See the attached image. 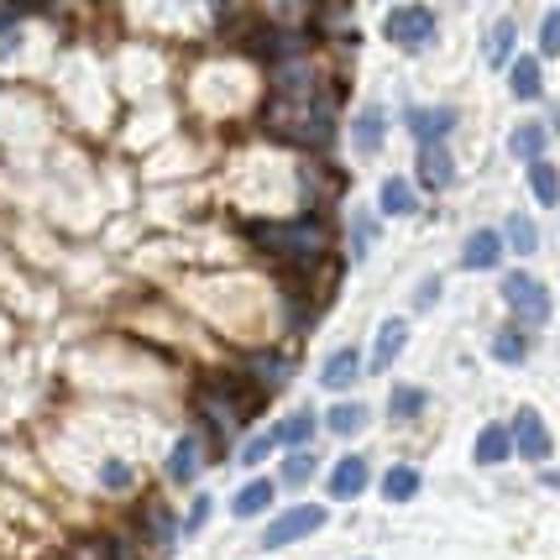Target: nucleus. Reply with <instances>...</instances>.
Listing matches in <instances>:
<instances>
[{"mask_svg": "<svg viewBox=\"0 0 560 560\" xmlns=\"http://www.w3.org/2000/svg\"><path fill=\"white\" fill-rule=\"evenodd\" d=\"M252 242L262 246V252H278V257H289V262H315L319 252H325V225L319 220H293V225H252Z\"/></svg>", "mask_w": 560, "mask_h": 560, "instance_id": "nucleus-1", "label": "nucleus"}, {"mask_svg": "<svg viewBox=\"0 0 560 560\" xmlns=\"http://www.w3.org/2000/svg\"><path fill=\"white\" fill-rule=\"evenodd\" d=\"M503 304H509L524 325H545V319H550V293H545V283H535L529 272H509V278H503Z\"/></svg>", "mask_w": 560, "mask_h": 560, "instance_id": "nucleus-2", "label": "nucleus"}, {"mask_svg": "<svg viewBox=\"0 0 560 560\" xmlns=\"http://www.w3.org/2000/svg\"><path fill=\"white\" fill-rule=\"evenodd\" d=\"M398 48H430V37H435V11L430 5H398L388 22H383Z\"/></svg>", "mask_w": 560, "mask_h": 560, "instance_id": "nucleus-3", "label": "nucleus"}, {"mask_svg": "<svg viewBox=\"0 0 560 560\" xmlns=\"http://www.w3.org/2000/svg\"><path fill=\"white\" fill-rule=\"evenodd\" d=\"M319 524H325V509H315V503H304V509H289L283 518H272L268 535H262V550H283V545H293V539L315 535Z\"/></svg>", "mask_w": 560, "mask_h": 560, "instance_id": "nucleus-4", "label": "nucleus"}, {"mask_svg": "<svg viewBox=\"0 0 560 560\" xmlns=\"http://www.w3.org/2000/svg\"><path fill=\"white\" fill-rule=\"evenodd\" d=\"M513 445H518V456H529V462H545L550 456V430H545V419L535 409H518L513 419Z\"/></svg>", "mask_w": 560, "mask_h": 560, "instance_id": "nucleus-5", "label": "nucleus"}, {"mask_svg": "<svg viewBox=\"0 0 560 560\" xmlns=\"http://www.w3.org/2000/svg\"><path fill=\"white\" fill-rule=\"evenodd\" d=\"M456 178V163H451V152L440 142H419V184L424 189H445Z\"/></svg>", "mask_w": 560, "mask_h": 560, "instance_id": "nucleus-6", "label": "nucleus"}, {"mask_svg": "<svg viewBox=\"0 0 560 560\" xmlns=\"http://www.w3.org/2000/svg\"><path fill=\"white\" fill-rule=\"evenodd\" d=\"M409 131H415L419 142H445V131H456V110H451V105L409 110Z\"/></svg>", "mask_w": 560, "mask_h": 560, "instance_id": "nucleus-7", "label": "nucleus"}, {"mask_svg": "<svg viewBox=\"0 0 560 560\" xmlns=\"http://www.w3.org/2000/svg\"><path fill=\"white\" fill-rule=\"evenodd\" d=\"M366 477H372L366 456H341L336 471H330V498H357V492L366 488Z\"/></svg>", "mask_w": 560, "mask_h": 560, "instance_id": "nucleus-8", "label": "nucleus"}, {"mask_svg": "<svg viewBox=\"0 0 560 560\" xmlns=\"http://www.w3.org/2000/svg\"><path fill=\"white\" fill-rule=\"evenodd\" d=\"M404 341H409V325L404 319H383L377 325V346H372V372H388L393 357L404 351Z\"/></svg>", "mask_w": 560, "mask_h": 560, "instance_id": "nucleus-9", "label": "nucleus"}, {"mask_svg": "<svg viewBox=\"0 0 560 560\" xmlns=\"http://www.w3.org/2000/svg\"><path fill=\"white\" fill-rule=\"evenodd\" d=\"M498 257H503V236H498V231H477L462 252V268L488 272V268H498Z\"/></svg>", "mask_w": 560, "mask_h": 560, "instance_id": "nucleus-10", "label": "nucleus"}, {"mask_svg": "<svg viewBox=\"0 0 560 560\" xmlns=\"http://www.w3.org/2000/svg\"><path fill=\"white\" fill-rule=\"evenodd\" d=\"M357 377H362V357H357V351H336V357L325 362V372H319V383L330 393H346Z\"/></svg>", "mask_w": 560, "mask_h": 560, "instance_id": "nucleus-11", "label": "nucleus"}, {"mask_svg": "<svg viewBox=\"0 0 560 560\" xmlns=\"http://www.w3.org/2000/svg\"><path fill=\"white\" fill-rule=\"evenodd\" d=\"M509 456H513V435L503 430V424H488V430L477 435V462L498 466V462H509Z\"/></svg>", "mask_w": 560, "mask_h": 560, "instance_id": "nucleus-12", "label": "nucleus"}, {"mask_svg": "<svg viewBox=\"0 0 560 560\" xmlns=\"http://www.w3.org/2000/svg\"><path fill=\"white\" fill-rule=\"evenodd\" d=\"M268 503H272V482H246V488L231 498V513H236V518H257Z\"/></svg>", "mask_w": 560, "mask_h": 560, "instance_id": "nucleus-13", "label": "nucleus"}, {"mask_svg": "<svg viewBox=\"0 0 560 560\" xmlns=\"http://www.w3.org/2000/svg\"><path fill=\"white\" fill-rule=\"evenodd\" d=\"M199 462H205V456H199V440H178V445H173V462H168V477L173 482H195Z\"/></svg>", "mask_w": 560, "mask_h": 560, "instance_id": "nucleus-14", "label": "nucleus"}, {"mask_svg": "<svg viewBox=\"0 0 560 560\" xmlns=\"http://www.w3.org/2000/svg\"><path fill=\"white\" fill-rule=\"evenodd\" d=\"M415 492H419V471H415V466H393L388 477H383V498H388V503H409Z\"/></svg>", "mask_w": 560, "mask_h": 560, "instance_id": "nucleus-15", "label": "nucleus"}, {"mask_svg": "<svg viewBox=\"0 0 560 560\" xmlns=\"http://www.w3.org/2000/svg\"><path fill=\"white\" fill-rule=\"evenodd\" d=\"M509 147H513V158H524V163H535V158H545V126H539V121L518 126V131L509 137Z\"/></svg>", "mask_w": 560, "mask_h": 560, "instance_id": "nucleus-16", "label": "nucleus"}, {"mask_svg": "<svg viewBox=\"0 0 560 560\" xmlns=\"http://www.w3.org/2000/svg\"><path fill=\"white\" fill-rule=\"evenodd\" d=\"M529 189H535L539 205H556V199H560V173L550 168L545 158H535V163H529Z\"/></svg>", "mask_w": 560, "mask_h": 560, "instance_id": "nucleus-17", "label": "nucleus"}, {"mask_svg": "<svg viewBox=\"0 0 560 560\" xmlns=\"http://www.w3.org/2000/svg\"><path fill=\"white\" fill-rule=\"evenodd\" d=\"M509 84H513V95L518 100H535L539 95V58H513Z\"/></svg>", "mask_w": 560, "mask_h": 560, "instance_id": "nucleus-18", "label": "nucleus"}, {"mask_svg": "<svg viewBox=\"0 0 560 560\" xmlns=\"http://www.w3.org/2000/svg\"><path fill=\"white\" fill-rule=\"evenodd\" d=\"M351 137H357V152H377V147H383V110H377V105H372V110H362Z\"/></svg>", "mask_w": 560, "mask_h": 560, "instance_id": "nucleus-19", "label": "nucleus"}, {"mask_svg": "<svg viewBox=\"0 0 560 560\" xmlns=\"http://www.w3.org/2000/svg\"><path fill=\"white\" fill-rule=\"evenodd\" d=\"M503 242L513 246V252H539V231H535V220L529 215H509V231H503Z\"/></svg>", "mask_w": 560, "mask_h": 560, "instance_id": "nucleus-20", "label": "nucleus"}, {"mask_svg": "<svg viewBox=\"0 0 560 560\" xmlns=\"http://www.w3.org/2000/svg\"><path fill=\"white\" fill-rule=\"evenodd\" d=\"M513 37H518V26H513V22H498L488 32V63H492V69H503V63L513 58Z\"/></svg>", "mask_w": 560, "mask_h": 560, "instance_id": "nucleus-21", "label": "nucleus"}, {"mask_svg": "<svg viewBox=\"0 0 560 560\" xmlns=\"http://www.w3.org/2000/svg\"><path fill=\"white\" fill-rule=\"evenodd\" d=\"M377 199H383V210H388V215H409V210H415V189H409V178H388Z\"/></svg>", "mask_w": 560, "mask_h": 560, "instance_id": "nucleus-22", "label": "nucleus"}, {"mask_svg": "<svg viewBox=\"0 0 560 560\" xmlns=\"http://www.w3.org/2000/svg\"><path fill=\"white\" fill-rule=\"evenodd\" d=\"M357 430H366L362 404H341V409H330V435H357Z\"/></svg>", "mask_w": 560, "mask_h": 560, "instance_id": "nucleus-23", "label": "nucleus"}, {"mask_svg": "<svg viewBox=\"0 0 560 560\" xmlns=\"http://www.w3.org/2000/svg\"><path fill=\"white\" fill-rule=\"evenodd\" d=\"M310 435H315V419H310V415H293V419H283V424L272 430V440H278V445H304Z\"/></svg>", "mask_w": 560, "mask_h": 560, "instance_id": "nucleus-24", "label": "nucleus"}, {"mask_svg": "<svg viewBox=\"0 0 560 560\" xmlns=\"http://www.w3.org/2000/svg\"><path fill=\"white\" fill-rule=\"evenodd\" d=\"M424 404H430V393H424V388H398L388 409H393V419H415Z\"/></svg>", "mask_w": 560, "mask_h": 560, "instance_id": "nucleus-25", "label": "nucleus"}, {"mask_svg": "<svg viewBox=\"0 0 560 560\" xmlns=\"http://www.w3.org/2000/svg\"><path fill=\"white\" fill-rule=\"evenodd\" d=\"M524 351H529V346H524V336H518V330L492 336V357H498V362H524Z\"/></svg>", "mask_w": 560, "mask_h": 560, "instance_id": "nucleus-26", "label": "nucleus"}, {"mask_svg": "<svg viewBox=\"0 0 560 560\" xmlns=\"http://www.w3.org/2000/svg\"><path fill=\"white\" fill-rule=\"evenodd\" d=\"M310 477H315V456H304V451H299V456L283 462V488H304Z\"/></svg>", "mask_w": 560, "mask_h": 560, "instance_id": "nucleus-27", "label": "nucleus"}, {"mask_svg": "<svg viewBox=\"0 0 560 560\" xmlns=\"http://www.w3.org/2000/svg\"><path fill=\"white\" fill-rule=\"evenodd\" d=\"M539 52H545V58H556L560 52V11H550L545 26H539Z\"/></svg>", "mask_w": 560, "mask_h": 560, "instance_id": "nucleus-28", "label": "nucleus"}, {"mask_svg": "<svg viewBox=\"0 0 560 560\" xmlns=\"http://www.w3.org/2000/svg\"><path fill=\"white\" fill-rule=\"evenodd\" d=\"M268 451H272V435H257V440H252V445L242 451V462H246V466H252V462H262Z\"/></svg>", "mask_w": 560, "mask_h": 560, "instance_id": "nucleus-29", "label": "nucleus"}, {"mask_svg": "<svg viewBox=\"0 0 560 560\" xmlns=\"http://www.w3.org/2000/svg\"><path fill=\"white\" fill-rule=\"evenodd\" d=\"M105 482H110V488H126V482H131V466L110 462V466H105Z\"/></svg>", "mask_w": 560, "mask_h": 560, "instance_id": "nucleus-30", "label": "nucleus"}, {"mask_svg": "<svg viewBox=\"0 0 560 560\" xmlns=\"http://www.w3.org/2000/svg\"><path fill=\"white\" fill-rule=\"evenodd\" d=\"M440 299V278H430V283H424V289H419V310H430V304H435Z\"/></svg>", "mask_w": 560, "mask_h": 560, "instance_id": "nucleus-31", "label": "nucleus"}, {"mask_svg": "<svg viewBox=\"0 0 560 560\" xmlns=\"http://www.w3.org/2000/svg\"><path fill=\"white\" fill-rule=\"evenodd\" d=\"M205 518H210V498H199V503H195V513H189V529H199Z\"/></svg>", "mask_w": 560, "mask_h": 560, "instance_id": "nucleus-32", "label": "nucleus"}, {"mask_svg": "<svg viewBox=\"0 0 560 560\" xmlns=\"http://www.w3.org/2000/svg\"><path fill=\"white\" fill-rule=\"evenodd\" d=\"M5 22H11V11H5V5H0V26H5Z\"/></svg>", "mask_w": 560, "mask_h": 560, "instance_id": "nucleus-33", "label": "nucleus"}]
</instances>
